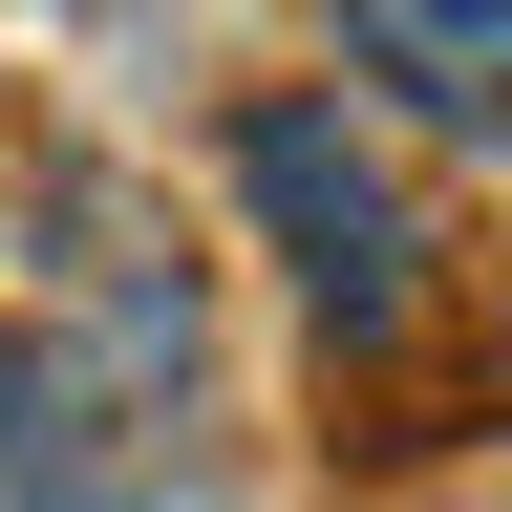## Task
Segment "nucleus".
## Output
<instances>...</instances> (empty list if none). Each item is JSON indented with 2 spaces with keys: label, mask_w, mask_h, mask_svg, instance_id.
Here are the masks:
<instances>
[{
  "label": "nucleus",
  "mask_w": 512,
  "mask_h": 512,
  "mask_svg": "<svg viewBox=\"0 0 512 512\" xmlns=\"http://www.w3.org/2000/svg\"><path fill=\"white\" fill-rule=\"evenodd\" d=\"M235 192H256V235L299 256V299L342 320V342H384V320L427 299V214H406V171H384V150H363L320 86L235 128Z\"/></svg>",
  "instance_id": "2"
},
{
  "label": "nucleus",
  "mask_w": 512,
  "mask_h": 512,
  "mask_svg": "<svg viewBox=\"0 0 512 512\" xmlns=\"http://www.w3.org/2000/svg\"><path fill=\"white\" fill-rule=\"evenodd\" d=\"M171 427H192V299L150 256H107L64 320L0 342V491L22 512H128L171 470Z\"/></svg>",
  "instance_id": "1"
},
{
  "label": "nucleus",
  "mask_w": 512,
  "mask_h": 512,
  "mask_svg": "<svg viewBox=\"0 0 512 512\" xmlns=\"http://www.w3.org/2000/svg\"><path fill=\"white\" fill-rule=\"evenodd\" d=\"M363 86H406L427 128H470V150H512V0H342Z\"/></svg>",
  "instance_id": "3"
}]
</instances>
